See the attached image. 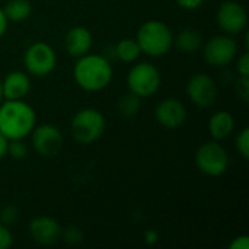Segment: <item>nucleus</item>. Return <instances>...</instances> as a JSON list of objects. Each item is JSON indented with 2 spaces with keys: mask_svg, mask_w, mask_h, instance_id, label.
Masks as SVG:
<instances>
[{
  "mask_svg": "<svg viewBox=\"0 0 249 249\" xmlns=\"http://www.w3.org/2000/svg\"><path fill=\"white\" fill-rule=\"evenodd\" d=\"M34 108L23 99H4L0 105V133L7 140L25 139L35 127Z\"/></svg>",
  "mask_w": 249,
  "mask_h": 249,
  "instance_id": "obj_1",
  "label": "nucleus"
},
{
  "mask_svg": "<svg viewBox=\"0 0 249 249\" xmlns=\"http://www.w3.org/2000/svg\"><path fill=\"white\" fill-rule=\"evenodd\" d=\"M76 83L86 92H99L112 80V66L109 60L99 54H85L77 58L73 67Z\"/></svg>",
  "mask_w": 249,
  "mask_h": 249,
  "instance_id": "obj_2",
  "label": "nucleus"
},
{
  "mask_svg": "<svg viewBox=\"0 0 249 249\" xmlns=\"http://www.w3.org/2000/svg\"><path fill=\"white\" fill-rule=\"evenodd\" d=\"M136 41L146 55L162 57L172 48L174 35L166 23L160 20H147L139 28Z\"/></svg>",
  "mask_w": 249,
  "mask_h": 249,
  "instance_id": "obj_3",
  "label": "nucleus"
},
{
  "mask_svg": "<svg viewBox=\"0 0 249 249\" xmlns=\"http://www.w3.org/2000/svg\"><path fill=\"white\" fill-rule=\"evenodd\" d=\"M105 125V118L98 109L83 108L74 114L70 124V131L77 143L90 144L102 137Z\"/></svg>",
  "mask_w": 249,
  "mask_h": 249,
  "instance_id": "obj_4",
  "label": "nucleus"
},
{
  "mask_svg": "<svg viewBox=\"0 0 249 249\" xmlns=\"http://www.w3.org/2000/svg\"><path fill=\"white\" fill-rule=\"evenodd\" d=\"M128 90L139 98L155 95L160 86V73L152 63H137L127 74Z\"/></svg>",
  "mask_w": 249,
  "mask_h": 249,
  "instance_id": "obj_5",
  "label": "nucleus"
},
{
  "mask_svg": "<svg viewBox=\"0 0 249 249\" xmlns=\"http://www.w3.org/2000/svg\"><path fill=\"white\" fill-rule=\"evenodd\" d=\"M196 165L204 175L220 177L229 166V156L222 144L212 140L198 147L196 153Z\"/></svg>",
  "mask_w": 249,
  "mask_h": 249,
  "instance_id": "obj_6",
  "label": "nucleus"
},
{
  "mask_svg": "<svg viewBox=\"0 0 249 249\" xmlns=\"http://www.w3.org/2000/svg\"><path fill=\"white\" fill-rule=\"evenodd\" d=\"M23 64L29 74L36 77L48 76L57 64V54L47 42H34L23 55Z\"/></svg>",
  "mask_w": 249,
  "mask_h": 249,
  "instance_id": "obj_7",
  "label": "nucleus"
},
{
  "mask_svg": "<svg viewBox=\"0 0 249 249\" xmlns=\"http://www.w3.org/2000/svg\"><path fill=\"white\" fill-rule=\"evenodd\" d=\"M204 60L214 67H223L232 63L238 54V44L231 35H217L210 38L203 48Z\"/></svg>",
  "mask_w": 249,
  "mask_h": 249,
  "instance_id": "obj_8",
  "label": "nucleus"
},
{
  "mask_svg": "<svg viewBox=\"0 0 249 249\" xmlns=\"http://www.w3.org/2000/svg\"><path fill=\"white\" fill-rule=\"evenodd\" d=\"M217 23L228 35H236L247 29L248 13L247 9L233 0L223 1L217 9Z\"/></svg>",
  "mask_w": 249,
  "mask_h": 249,
  "instance_id": "obj_9",
  "label": "nucleus"
},
{
  "mask_svg": "<svg viewBox=\"0 0 249 249\" xmlns=\"http://www.w3.org/2000/svg\"><path fill=\"white\" fill-rule=\"evenodd\" d=\"M185 90L191 102L200 108H209L217 99V85L214 79L206 73H196L191 76Z\"/></svg>",
  "mask_w": 249,
  "mask_h": 249,
  "instance_id": "obj_10",
  "label": "nucleus"
},
{
  "mask_svg": "<svg viewBox=\"0 0 249 249\" xmlns=\"http://www.w3.org/2000/svg\"><path fill=\"white\" fill-rule=\"evenodd\" d=\"M31 136L35 152L44 158H54L63 149V134L55 125L42 124L39 127H34Z\"/></svg>",
  "mask_w": 249,
  "mask_h": 249,
  "instance_id": "obj_11",
  "label": "nucleus"
},
{
  "mask_svg": "<svg viewBox=\"0 0 249 249\" xmlns=\"http://www.w3.org/2000/svg\"><path fill=\"white\" fill-rule=\"evenodd\" d=\"M156 121L165 128H178L187 120V109L184 104L175 98L160 101L155 109Z\"/></svg>",
  "mask_w": 249,
  "mask_h": 249,
  "instance_id": "obj_12",
  "label": "nucleus"
},
{
  "mask_svg": "<svg viewBox=\"0 0 249 249\" xmlns=\"http://www.w3.org/2000/svg\"><path fill=\"white\" fill-rule=\"evenodd\" d=\"M29 233L36 244L51 245L55 244L61 236V226L57 220L48 216L35 217L29 225Z\"/></svg>",
  "mask_w": 249,
  "mask_h": 249,
  "instance_id": "obj_13",
  "label": "nucleus"
},
{
  "mask_svg": "<svg viewBox=\"0 0 249 249\" xmlns=\"http://www.w3.org/2000/svg\"><path fill=\"white\" fill-rule=\"evenodd\" d=\"M64 47L69 55L71 57H82L88 54L92 48V34L85 26H74L71 28L64 38Z\"/></svg>",
  "mask_w": 249,
  "mask_h": 249,
  "instance_id": "obj_14",
  "label": "nucleus"
},
{
  "mask_svg": "<svg viewBox=\"0 0 249 249\" xmlns=\"http://www.w3.org/2000/svg\"><path fill=\"white\" fill-rule=\"evenodd\" d=\"M4 99H23L31 90V79L23 71H10L1 80Z\"/></svg>",
  "mask_w": 249,
  "mask_h": 249,
  "instance_id": "obj_15",
  "label": "nucleus"
},
{
  "mask_svg": "<svg viewBox=\"0 0 249 249\" xmlns=\"http://www.w3.org/2000/svg\"><path fill=\"white\" fill-rule=\"evenodd\" d=\"M235 128V120L231 112L228 111H219L214 112L209 121V131L213 140L220 142L232 134Z\"/></svg>",
  "mask_w": 249,
  "mask_h": 249,
  "instance_id": "obj_16",
  "label": "nucleus"
},
{
  "mask_svg": "<svg viewBox=\"0 0 249 249\" xmlns=\"http://www.w3.org/2000/svg\"><path fill=\"white\" fill-rule=\"evenodd\" d=\"M174 45L182 53H196L203 47V36L198 31L185 28L177 36H174Z\"/></svg>",
  "mask_w": 249,
  "mask_h": 249,
  "instance_id": "obj_17",
  "label": "nucleus"
},
{
  "mask_svg": "<svg viewBox=\"0 0 249 249\" xmlns=\"http://www.w3.org/2000/svg\"><path fill=\"white\" fill-rule=\"evenodd\" d=\"M3 12L7 18V20L10 22H22L26 20L31 16L32 12V6L29 0H9L4 7Z\"/></svg>",
  "mask_w": 249,
  "mask_h": 249,
  "instance_id": "obj_18",
  "label": "nucleus"
},
{
  "mask_svg": "<svg viewBox=\"0 0 249 249\" xmlns=\"http://www.w3.org/2000/svg\"><path fill=\"white\" fill-rule=\"evenodd\" d=\"M140 54H142V50H140L137 41L133 38H124L120 42H117V45L114 47L115 58H118L124 63L136 61Z\"/></svg>",
  "mask_w": 249,
  "mask_h": 249,
  "instance_id": "obj_19",
  "label": "nucleus"
},
{
  "mask_svg": "<svg viewBox=\"0 0 249 249\" xmlns=\"http://www.w3.org/2000/svg\"><path fill=\"white\" fill-rule=\"evenodd\" d=\"M120 114L124 117H134L140 109V98L131 92H128L125 96H123L118 102Z\"/></svg>",
  "mask_w": 249,
  "mask_h": 249,
  "instance_id": "obj_20",
  "label": "nucleus"
},
{
  "mask_svg": "<svg viewBox=\"0 0 249 249\" xmlns=\"http://www.w3.org/2000/svg\"><path fill=\"white\" fill-rule=\"evenodd\" d=\"M7 153L13 158V159H23L28 155V146L23 142V139H15V140H9L7 144Z\"/></svg>",
  "mask_w": 249,
  "mask_h": 249,
  "instance_id": "obj_21",
  "label": "nucleus"
},
{
  "mask_svg": "<svg viewBox=\"0 0 249 249\" xmlns=\"http://www.w3.org/2000/svg\"><path fill=\"white\" fill-rule=\"evenodd\" d=\"M19 217V212L15 206L9 204V206H4L1 210H0V223L4 225V226H10L13 225Z\"/></svg>",
  "mask_w": 249,
  "mask_h": 249,
  "instance_id": "obj_22",
  "label": "nucleus"
},
{
  "mask_svg": "<svg viewBox=\"0 0 249 249\" xmlns=\"http://www.w3.org/2000/svg\"><path fill=\"white\" fill-rule=\"evenodd\" d=\"M236 149L244 159L249 158V128H244L236 137Z\"/></svg>",
  "mask_w": 249,
  "mask_h": 249,
  "instance_id": "obj_23",
  "label": "nucleus"
},
{
  "mask_svg": "<svg viewBox=\"0 0 249 249\" xmlns=\"http://www.w3.org/2000/svg\"><path fill=\"white\" fill-rule=\"evenodd\" d=\"M61 235H63L64 241H66L69 245H79V244L82 242V239H83L82 232H80L77 228H74V226L66 228L64 231H61Z\"/></svg>",
  "mask_w": 249,
  "mask_h": 249,
  "instance_id": "obj_24",
  "label": "nucleus"
},
{
  "mask_svg": "<svg viewBox=\"0 0 249 249\" xmlns=\"http://www.w3.org/2000/svg\"><path fill=\"white\" fill-rule=\"evenodd\" d=\"M236 95L241 98L244 102H248L249 98V77L248 76H241L238 83H236Z\"/></svg>",
  "mask_w": 249,
  "mask_h": 249,
  "instance_id": "obj_25",
  "label": "nucleus"
},
{
  "mask_svg": "<svg viewBox=\"0 0 249 249\" xmlns=\"http://www.w3.org/2000/svg\"><path fill=\"white\" fill-rule=\"evenodd\" d=\"M13 244V235L9 231V226L0 223V249H7Z\"/></svg>",
  "mask_w": 249,
  "mask_h": 249,
  "instance_id": "obj_26",
  "label": "nucleus"
},
{
  "mask_svg": "<svg viewBox=\"0 0 249 249\" xmlns=\"http://www.w3.org/2000/svg\"><path fill=\"white\" fill-rule=\"evenodd\" d=\"M238 73L241 76H249V54L245 51L239 58H238Z\"/></svg>",
  "mask_w": 249,
  "mask_h": 249,
  "instance_id": "obj_27",
  "label": "nucleus"
},
{
  "mask_svg": "<svg viewBox=\"0 0 249 249\" xmlns=\"http://www.w3.org/2000/svg\"><path fill=\"white\" fill-rule=\"evenodd\" d=\"M231 249H248L249 248V238L248 235H239L236 236L231 245H229Z\"/></svg>",
  "mask_w": 249,
  "mask_h": 249,
  "instance_id": "obj_28",
  "label": "nucleus"
},
{
  "mask_svg": "<svg viewBox=\"0 0 249 249\" xmlns=\"http://www.w3.org/2000/svg\"><path fill=\"white\" fill-rule=\"evenodd\" d=\"M175 1L179 7H182L185 10H196L203 4L204 0H175Z\"/></svg>",
  "mask_w": 249,
  "mask_h": 249,
  "instance_id": "obj_29",
  "label": "nucleus"
},
{
  "mask_svg": "<svg viewBox=\"0 0 249 249\" xmlns=\"http://www.w3.org/2000/svg\"><path fill=\"white\" fill-rule=\"evenodd\" d=\"M144 241L147 242V244H156L158 241H159V233L156 232V231H147L146 233H144Z\"/></svg>",
  "mask_w": 249,
  "mask_h": 249,
  "instance_id": "obj_30",
  "label": "nucleus"
},
{
  "mask_svg": "<svg viewBox=\"0 0 249 249\" xmlns=\"http://www.w3.org/2000/svg\"><path fill=\"white\" fill-rule=\"evenodd\" d=\"M7 23H9V20H7V18H6V15L3 12V7H0V38L4 35V32L7 29Z\"/></svg>",
  "mask_w": 249,
  "mask_h": 249,
  "instance_id": "obj_31",
  "label": "nucleus"
},
{
  "mask_svg": "<svg viewBox=\"0 0 249 249\" xmlns=\"http://www.w3.org/2000/svg\"><path fill=\"white\" fill-rule=\"evenodd\" d=\"M7 144H9V140L0 133V159H3L7 155Z\"/></svg>",
  "mask_w": 249,
  "mask_h": 249,
  "instance_id": "obj_32",
  "label": "nucleus"
},
{
  "mask_svg": "<svg viewBox=\"0 0 249 249\" xmlns=\"http://www.w3.org/2000/svg\"><path fill=\"white\" fill-rule=\"evenodd\" d=\"M3 99V89H1V79H0V102Z\"/></svg>",
  "mask_w": 249,
  "mask_h": 249,
  "instance_id": "obj_33",
  "label": "nucleus"
}]
</instances>
